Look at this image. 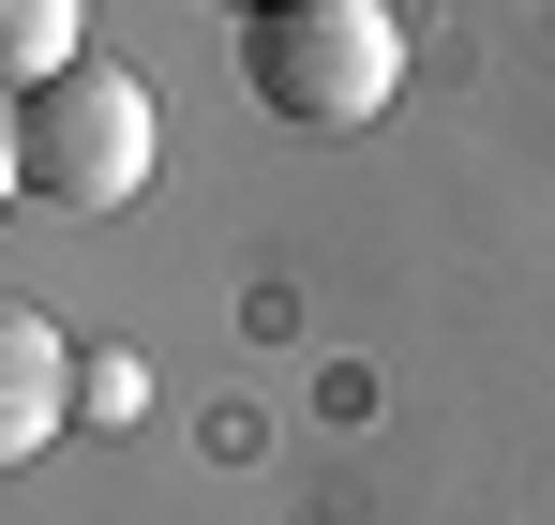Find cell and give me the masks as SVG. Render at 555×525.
<instances>
[{"mask_svg": "<svg viewBox=\"0 0 555 525\" xmlns=\"http://www.w3.org/2000/svg\"><path fill=\"white\" fill-rule=\"evenodd\" d=\"M151 151H166V120H151V90L120 76V61H61V76L15 90V195H46V210H135L151 195Z\"/></svg>", "mask_w": 555, "mask_h": 525, "instance_id": "6da1fadb", "label": "cell"}, {"mask_svg": "<svg viewBox=\"0 0 555 525\" xmlns=\"http://www.w3.org/2000/svg\"><path fill=\"white\" fill-rule=\"evenodd\" d=\"M225 15H271V0H225Z\"/></svg>", "mask_w": 555, "mask_h": 525, "instance_id": "8992f818", "label": "cell"}, {"mask_svg": "<svg viewBox=\"0 0 555 525\" xmlns=\"http://www.w3.org/2000/svg\"><path fill=\"white\" fill-rule=\"evenodd\" d=\"M61 421H76V346H61L30 300H0V481L61 436Z\"/></svg>", "mask_w": 555, "mask_h": 525, "instance_id": "3957f363", "label": "cell"}, {"mask_svg": "<svg viewBox=\"0 0 555 525\" xmlns=\"http://www.w3.org/2000/svg\"><path fill=\"white\" fill-rule=\"evenodd\" d=\"M241 90L300 136H361L405 90V15L390 0H271V15H241Z\"/></svg>", "mask_w": 555, "mask_h": 525, "instance_id": "7a4b0ae2", "label": "cell"}, {"mask_svg": "<svg viewBox=\"0 0 555 525\" xmlns=\"http://www.w3.org/2000/svg\"><path fill=\"white\" fill-rule=\"evenodd\" d=\"M61 61H76V0H0V90L61 76Z\"/></svg>", "mask_w": 555, "mask_h": 525, "instance_id": "277c9868", "label": "cell"}, {"mask_svg": "<svg viewBox=\"0 0 555 525\" xmlns=\"http://www.w3.org/2000/svg\"><path fill=\"white\" fill-rule=\"evenodd\" d=\"M0 195H15V90H0Z\"/></svg>", "mask_w": 555, "mask_h": 525, "instance_id": "5b68a950", "label": "cell"}]
</instances>
